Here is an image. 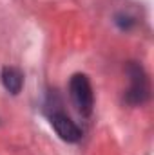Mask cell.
Wrapping results in <instances>:
<instances>
[{
    "label": "cell",
    "instance_id": "1",
    "mask_svg": "<svg viewBox=\"0 0 154 155\" xmlns=\"http://www.w3.org/2000/svg\"><path fill=\"white\" fill-rule=\"evenodd\" d=\"M125 71L129 76V83H131L125 92V101L132 107L143 105L151 97V83H149V76L145 69L136 61H129Z\"/></svg>",
    "mask_w": 154,
    "mask_h": 155
},
{
    "label": "cell",
    "instance_id": "2",
    "mask_svg": "<svg viewBox=\"0 0 154 155\" xmlns=\"http://www.w3.org/2000/svg\"><path fill=\"white\" fill-rule=\"evenodd\" d=\"M69 94L73 99V105L76 107L78 114L82 117H89L94 108V94L91 81L85 74H75L69 81Z\"/></svg>",
    "mask_w": 154,
    "mask_h": 155
},
{
    "label": "cell",
    "instance_id": "3",
    "mask_svg": "<svg viewBox=\"0 0 154 155\" xmlns=\"http://www.w3.org/2000/svg\"><path fill=\"white\" fill-rule=\"evenodd\" d=\"M51 124L54 128V132L58 134V137L65 143H78L82 139V130L78 128V124L65 116L64 112H54L51 116Z\"/></svg>",
    "mask_w": 154,
    "mask_h": 155
},
{
    "label": "cell",
    "instance_id": "4",
    "mask_svg": "<svg viewBox=\"0 0 154 155\" xmlns=\"http://www.w3.org/2000/svg\"><path fill=\"white\" fill-rule=\"evenodd\" d=\"M2 83H4V87H5L7 92H11V94L16 96L22 90L24 76H22V72L16 67H4L2 69Z\"/></svg>",
    "mask_w": 154,
    "mask_h": 155
}]
</instances>
